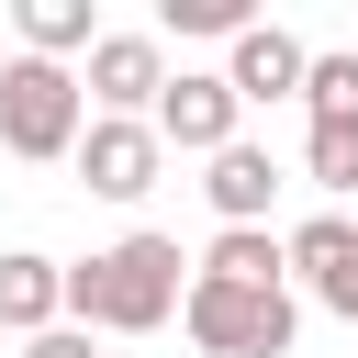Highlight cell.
<instances>
[{
    "mask_svg": "<svg viewBox=\"0 0 358 358\" xmlns=\"http://www.w3.org/2000/svg\"><path fill=\"white\" fill-rule=\"evenodd\" d=\"M179 302H190L179 235H112L101 257L67 268V324H90V336H157Z\"/></svg>",
    "mask_w": 358,
    "mask_h": 358,
    "instance_id": "obj_1",
    "label": "cell"
},
{
    "mask_svg": "<svg viewBox=\"0 0 358 358\" xmlns=\"http://www.w3.org/2000/svg\"><path fill=\"white\" fill-rule=\"evenodd\" d=\"M78 134H90V90H78V67L11 56V67H0V145H11L22 168H56V157H78Z\"/></svg>",
    "mask_w": 358,
    "mask_h": 358,
    "instance_id": "obj_2",
    "label": "cell"
},
{
    "mask_svg": "<svg viewBox=\"0 0 358 358\" xmlns=\"http://www.w3.org/2000/svg\"><path fill=\"white\" fill-rule=\"evenodd\" d=\"M179 324H190V347H201V358H291V336H302V302H291V291H235V280H190Z\"/></svg>",
    "mask_w": 358,
    "mask_h": 358,
    "instance_id": "obj_3",
    "label": "cell"
},
{
    "mask_svg": "<svg viewBox=\"0 0 358 358\" xmlns=\"http://www.w3.org/2000/svg\"><path fill=\"white\" fill-rule=\"evenodd\" d=\"M157 145H179V157H224L235 134H246V101L224 90V67H168V90H157Z\"/></svg>",
    "mask_w": 358,
    "mask_h": 358,
    "instance_id": "obj_4",
    "label": "cell"
},
{
    "mask_svg": "<svg viewBox=\"0 0 358 358\" xmlns=\"http://www.w3.org/2000/svg\"><path fill=\"white\" fill-rule=\"evenodd\" d=\"M78 90H90L112 123H145V112H157V90H168V45H157V34H112V22H101V45L78 56Z\"/></svg>",
    "mask_w": 358,
    "mask_h": 358,
    "instance_id": "obj_5",
    "label": "cell"
},
{
    "mask_svg": "<svg viewBox=\"0 0 358 358\" xmlns=\"http://www.w3.org/2000/svg\"><path fill=\"white\" fill-rule=\"evenodd\" d=\"M157 168H168L157 123H112V112H90V134H78V179H90L101 201H145Z\"/></svg>",
    "mask_w": 358,
    "mask_h": 358,
    "instance_id": "obj_6",
    "label": "cell"
},
{
    "mask_svg": "<svg viewBox=\"0 0 358 358\" xmlns=\"http://www.w3.org/2000/svg\"><path fill=\"white\" fill-rule=\"evenodd\" d=\"M302 67H313V45H291L280 22H246L235 45H224V90L257 112V101H302Z\"/></svg>",
    "mask_w": 358,
    "mask_h": 358,
    "instance_id": "obj_7",
    "label": "cell"
},
{
    "mask_svg": "<svg viewBox=\"0 0 358 358\" xmlns=\"http://www.w3.org/2000/svg\"><path fill=\"white\" fill-rule=\"evenodd\" d=\"M201 201L224 213V224H268V201H280V168H268V145H224V157H201Z\"/></svg>",
    "mask_w": 358,
    "mask_h": 358,
    "instance_id": "obj_8",
    "label": "cell"
},
{
    "mask_svg": "<svg viewBox=\"0 0 358 358\" xmlns=\"http://www.w3.org/2000/svg\"><path fill=\"white\" fill-rule=\"evenodd\" d=\"M190 280H235V291H291V257H280V235L268 224H224L201 257H190Z\"/></svg>",
    "mask_w": 358,
    "mask_h": 358,
    "instance_id": "obj_9",
    "label": "cell"
},
{
    "mask_svg": "<svg viewBox=\"0 0 358 358\" xmlns=\"http://www.w3.org/2000/svg\"><path fill=\"white\" fill-rule=\"evenodd\" d=\"M0 324H11V336L67 324V268H56V257H34V246H11V257H0Z\"/></svg>",
    "mask_w": 358,
    "mask_h": 358,
    "instance_id": "obj_10",
    "label": "cell"
},
{
    "mask_svg": "<svg viewBox=\"0 0 358 358\" xmlns=\"http://www.w3.org/2000/svg\"><path fill=\"white\" fill-rule=\"evenodd\" d=\"M11 22H22V56H45V67H67V56L101 45V11L90 0H22Z\"/></svg>",
    "mask_w": 358,
    "mask_h": 358,
    "instance_id": "obj_11",
    "label": "cell"
},
{
    "mask_svg": "<svg viewBox=\"0 0 358 358\" xmlns=\"http://www.w3.org/2000/svg\"><path fill=\"white\" fill-rule=\"evenodd\" d=\"M280 257H291V280H302V291H324L336 268H358V224H347V213H313L302 235H280Z\"/></svg>",
    "mask_w": 358,
    "mask_h": 358,
    "instance_id": "obj_12",
    "label": "cell"
},
{
    "mask_svg": "<svg viewBox=\"0 0 358 358\" xmlns=\"http://www.w3.org/2000/svg\"><path fill=\"white\" fill-rule=\"evenodd\" d=\"M302 179L336 190V201H358V123H313L302 134Z\"/></svg>",
    "mask_w": 358,
    "mask_h": 358,
    "instance_id": "obj_13",
    "label": "cell"
},
{
    "mask_svg": "<svg viewBox=\"0 0 358 358\" xmlns=\"http://www.w3.org/2000/svg\"><path fill=\"white\" fill-rule=\"evenodd\" d=\"M302 112L313 123H358V56H313L302 67Z\"/></svg>",
    "mask_w": 358,
    "mask_h": 358,
    "instance_id": "obj_14",
    "label": "cell"
},
{
    "mask_svg": "<svg viewBox=\"0 0 358 358\" xmlns=\"http://www.w3.org/2000/svg\"><path fill=\"white\" fill-rule=\"evenodd\" d=\"M246 22H257L246 0H168V34H213V45H235Z\"/></svg>",
    "mask_w": 358,
    "mask_h": 358,
    "instance_id": "obj_15",
    "label": "cell"
},
{
    "mask_svg": "<svg viewBox=\"0 0 358 358\" xmlns=\"http://www.w3.org/2000/svg\"><path fill=\"white\" fill-rule=\"evenodd\" d=\"M22 358H101V347H90V324H45V336H22Z\"/></svg>",
    "mask_w": 358,
    "mask_h": 358,
    "instance_id": "obj_16",
    "label": "cell"
},
{
    "mask_svg": "<svg viewBox=\"0 0 358 358\" xmlns=\"http://www.w3.org/2000/svg\"><path fill=\"white\" fill-rule=\"evenodd\" d=\"M313 302H324V313H347V324H358V268H336V280H324V291H313Z\"/></svg>",
    "mask_w": 358,
    "mask_h": 358,
    "instance_id": "obj_17",
    "label": "cell"
}]
</instances>
